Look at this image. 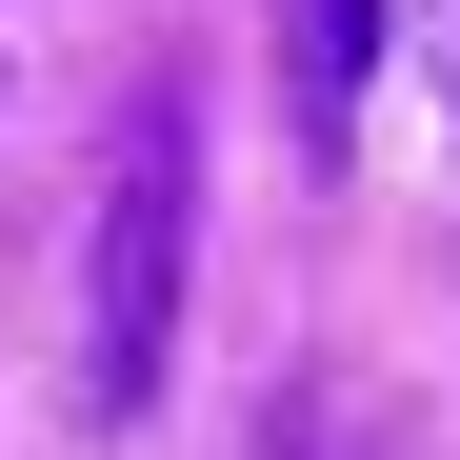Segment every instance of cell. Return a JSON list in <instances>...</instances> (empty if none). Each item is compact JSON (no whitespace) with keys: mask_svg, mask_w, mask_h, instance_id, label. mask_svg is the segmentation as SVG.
Here are the masks:
<instances>
[{"mask_svg":"<svg viewBox=\"0 0 460 460\" xmlns=\"http://www.w3.org/2000/svg\"><path fill=\"white\" fill-rule=\"evenodd\" d=\"M181 280H200V101L140 81L101 140V200H81V420H140L181 360Z\"/></svg>","mask_w":460,"mask_h":460,"instance_id":"obj_1","label":"cell"},{"mask_svg":"<svg viewBox=\"0 0 460 460\" xmlns=\"http://www.w3.org/2000/svg\"><path fill=\"white\" fill-rule=\"evenodd\" d=\"M360 81H380V0H280V101H300V161L360 140Z\"/></svg>","mask_w":460,"mask_h":460,"instance_id":"obj_2","label":"cell"},{"mask_svg":"<svg viewBox=\"0 0 460 460\" xmlns=\"http://www.w3.org/2000/svg\"><path fill=\"white\" fill-rule=\"evenodd\" d=\"M440 101H460V21H440Z\"/></svg>","mask_w":460,"mask_h":460,"instance_id":"obj_3","label":"cell"}]
</instances>
